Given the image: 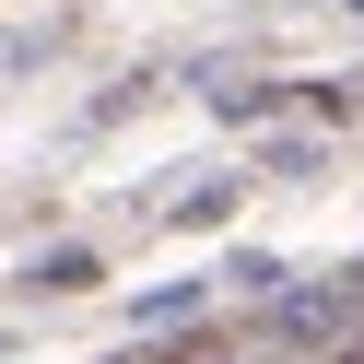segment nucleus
I'll use <instances>...</instances> for the list:
<instances>
[{
  "mask_svg": "<svg viewBox=\"0 0 364 364\" xmlns=\"http://www.w3.org/2000/svg\"><path fill=\"white\" fill-rule=\"evenodd\" d=\"M341 317H364V282H317V294H294L282 329H294V341H317V329H341Z\"/></svg>",
  "mask_w": 364,
  "mask_h": 364,
  "instance_id": "f257e3e1",
  "label": "nucleus"
},
{
  "mask_svg": "<svg viewBox=\"0 0 364 364\" xmlns=\"http://www.w3.org/2000/svg\"><path fill=\"white\" fill-rule=\"evenodd\" d=\"M200 306H212V282H165V294H141V329L176 341V329H200Z\"/></svg>",
  "mask_w": 364,
  "mask_h": 364,
  "instance_id": "f03ea898",
  "label": "nucleus"
},
{
  "mask_svg": "<svg viewBox=\"0 0 364 364\" xmlns=\"http://www.w3.org/2000/svg\"><path fill=\"white\" fill-rule=\"evenodd\" d=\"M235 212V176H188V188H176V223H223Z\"/></svg>",
  "mask_w": 364,
  "mask_h": 364,
  "instance_id": "7ed1b4c3",
  "label": "nucleus"
},
{
  "mask_svg": "<svg viewBox=\"0 0 364 364\" xmlns=\"http://www.w3.org/2000/svg\"><path fill=\"white\" fill-rule=\"evenodd\" d=\"M48 282L82 294V282H95V259H82V247H48V259H36V294H48Z\"/></svg>",
  "mask_w": 364,
  "mask_h": 364,
  "instance_id": "20e7f679",
  "label": "nucleus"
},
{
  "mask_svg": "<svg viewBox=\"0 0 364 364\" xmlns=\"http://www.w3.org/2000/svg\"><path fill=\"white\" fill-rule=\"evenodd\" d=\"M329 364H364V341H341V353H329Z\"/></svg>",
  "mask_w": 364,
  "mask_h": 364,
  "instance_id": "39448f33",
  "label": "nucleus"
},
{
  "mask_svg": "<svg viewBox=\"0 0 364 364\" xmlns=\"http://www.w3.org/2000/svg\"><path fill=\"white\" fill-rule=\"evenodd\" d=\"M129 364H165V353H129ZM176 364H200V353H176Z\"/></svg>",
  "mask_w": 364,
  "mask_h": 364,
  "instance_id": "423d86ee",
  "label": "nucleus"
},
{
  "mask_svg": "<svg viewBox=\"0 0 364 364\" xmlns=\"http://www.w3.org/2000/svg\"><path fill=\"white\" fill-rule=\"evenodd\" d=\"M353 12H364V0H353Z\"/></svg>",
  "mask_w": 364,
  "mask_h": 364,
  "instance_id": "0eeeda50",
  "label": "nucleus"
}]
</instances>
